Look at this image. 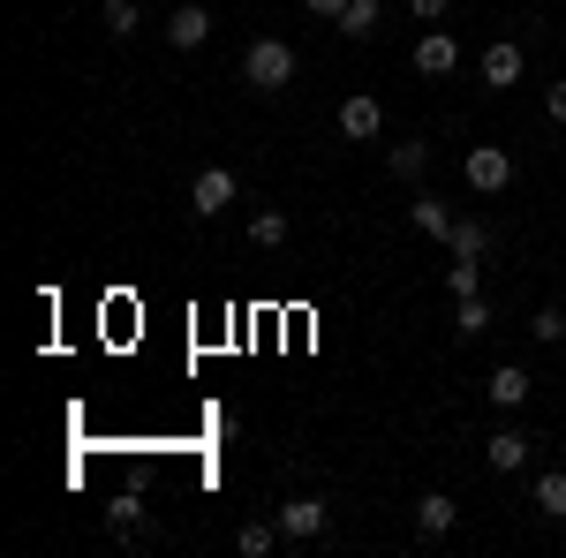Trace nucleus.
<instances>
[{
    "label": "nucleus",
    "instance_id": "5701e85b",
    "mask_svg": "<svg viewBox=\"0 0 566 558\" xmlns=\"http://www.w3.org/2000/svg\"><path fill=\"white\" fill-rule=\"evenodd\" d=\"M528 333H536L544 347H552V340H566V309H536V317H528Z\"/></svg>",
    "mask_w": 566,
    "mask_h": 558
},
{
    "label": "nucleus",
    "instance_id": "7ed1b4c3",
    "mask_svg": "<svg viewBox=\"0 0 566 558\" xmlns=\"http://www.w3.org/2000/svg\"><path fill=\"white\" fill-rule=\"evenodd\" d=\"M506 181H514V159H506L499 144H469V189H476V197H499Z\"/></svg>",
    "mask_w": 566,
    "mask_h": 558
},
{
    "label": "nucleus",
    "instance_id": "9d476101",
    "mask_svg": "<svg viewBox=\"0 0 566 558\" xmlns=\"http://www.w3.org/2000/svg\"><path fill=\"white\" fill-rule=\"evenodd\" d=\"M491 400H499L506 415L528 408V370H522V362H499V370H491Z\"/></svg>",
    "mask_w": 566,
    "mask_h": 558
},
{
    "label": "nucleus",
    "instance_id": "393cba45",
    "mask_svg": "<svg viewBox=\"0 0 566 558\" xmlns=\"http://www.w3.org/2000/svg\"><path fill=\"white\" fill-rule=\"evenodd\" d=\"M310 15H325V23H340V15H348V0H303Z\"/></svg>",
    "mask_w": 566,
    "mask_h": 558
},
{
    "label": "nucleus",
    "instance_id": "f03ea898",
    "mask_svg": "<svg viewBox=\"0 0 566 558\" xmlns=\"http://www.w3.org/2000/svg\"><path fill=\"white\" fill-rule=\"evenodd\" d=\"M272 520H280V544H317L325 520H333V506H325V498H287Z\"/></svg>",
    "mask_w": 566,
    "mask_h": 558
},
{
    "label": "nucleus",
    "instance_id": "4be33fe9",
    "mask_svg": "<svg viewBox=\"0 0 566 558\" xmlns=\"http://www.w3.org/2000/svg\"><path fill=\"white\" fill-rule=\"evenodd\" d=\"M272 544H280V520H250L242 528V558H264Z\"/></svg>",
    "mask_w": 566,
    "mask_h": 558
},
{
    "label": "nucleus",
    "instance_id": "a878e982",
    "mask_svg": "<svg viewBox=\"0 0 566 558\" xmlns=\"http://www.w3.org/2000/svg\"><path fill=\"white\" fill-rule=\"evenodd\" d=\"M408 15H423V23H438V15H446V0H408Z\"/></svg>",
    "mask_w": 566,
    "mask_h": 558
},
{
    "label": "nucleus",
    "instance_id": "6e6552de",
    "mask_svg": "<svg viewBox=\"0 0 566 558\" xmlns=\"http://www.w3.org/2000/svg\"><path fill=\"white\" fill-rule=\"evenodd\" d=\"M453 69H461V45L446 39V31L416 39V76H453Z\"/></svg>",
    "mask_w": 566,
    "mask_h": 558
},
{
    "label": "nucleus",
    "instance_id": "2eb2a0df",
    "mask_svg": "<svg viewBox=\"0 0 566 558\" xmlns=\"http://www.w3.org/2000/svg\"><path fill=\"white\" fill-rule=\"evenodd\" d=\"M106 520H114V536H144V498H136V491H122V498H114V506H106Z\"/></svg>",
    "mask_w": 566,
    "mask_h": 558
},
{
    "label": "nucleus",
    "instance_id": "f3484780",
    "mask_svg": "<svg viewBox=\"0 0 566 558\" xmlns=\"http://www.w3.org/2000/svg\"><path fill=\"white\" fill-rule=\"evenodd\" d=\"M453 325H461V340H483V333H491V302L461 295V317H453Z\"/></svg>",
    "mask_w": 566,
    "mask_h": 558
},
{
    "label": "nucleus",
    "instance_id": "39448f33",
    "mask_svg": "<svg viewBox=\"0 0 566 558\" xmlns=\"http://www.w3.org/2000/svg\"><path fill=\"white\" fill-rule=\"evenodd\" d=\"M476 76H483V91H506V84H522V45H514V39H499V45H483V61H476Z\"/></svg>",
    "mask_w": 566,
    "mask_h": 558
},
{
    "label": "nucleus",
    "instance_id": "1a4fd4ad",
    "mask_svg": "<svg viewBox=\"0 0 566 558\" xmlns=\"http://www.w3.org/2000/svg\"><path fill=\"white\" fill-rule=\"evenodd\" d=\"M453 520H461V506H453L446 491H423V498H416V536H431V544H438Z\"/></svg>",
    "mask_w": 566,
    "mask_h": 558
},
{
    "label": "nucleus",
    "instance_id": "b1692460",
    "mask_svg": "<svg viewBox=\"0 0 566 558\" xmlns=\"http://www.w3.org/2000/svg\"><path fill=\"white\" fill-rule=\"evenodd\" d=\"M544 114H552V122H559V129H566V76H559V84H552V91H544Z\"/></svg>",
    "mask_w": 566,
    "mask_h": 558
},
{
    "label": "nucleus",
    "instance_id": "6ab92c4d",
    "mask_svg": "<svg viewBox=\"0 0 566 558\" xmlns=\"http://www.w3.org/2000/svg\"><path fill=\"white\" fill-rule=\"evenodd\" d=\"M378 15H386L378 0H348V15H340V31H348V39H370V31H378Z\"/></svg>",
    "mask_w": 566,
    "mask_h": 558
},
{
    "label": "nucleus",
    "instance_id": "aec40b11",
    "mask_svg": "<svg viewBox=\"0 0 566 558\" xmlns=\"http://www.w3.org/2000/svg\"><path fill=\"white\" fill-rule=\"evenodd\" d=\"M446 287H453V295H476V287H483V264L476 257H453V264H446Z\"/></svg>",
    "mask_w": 566,
    "mask_h": 558
},
{
    "label": "nucleus",
    "instance_id": "412c9836",
    "mask_svg": "<svg viewBox=\"0 0 566 558\" xmlns=\"http://www.w3.org/2000/svg\"><path fill=\"white\" fill-rule=\"evenodd\" d=\"M250 242L280 250V242H287V212H258V219H250Z\"/></svg>",
    "mask_w": 566,
    "mask_h": 558
},
{
    "label": "nucleus",
    "instance_id": "423d86ee",
    "mask_svg": "<svg viewBox=\"0 0 566 558\" xmlns=\"http://www.w3.org/2000/svg\"><path fill=\"white\" fill-rule=\"evenodd\" d=\"M167 39H175L181 53H189V45H205V39H212V8H197V0H181L175 15H167Z\"/></svg>",
    "mask_w": 566,
    "mask_h": 558
},
{
    "label": "nucleus",
    "instance_id": "0eeeda50",
    "mask_svg": "<svg viewBox=\"0 0 566 558\" xmlns=\"http://www.w3.org/2000/svg\"><path fill=\"white\" fill-rule=\"evenodd\" d=\"M386 129V106H378V98H363V91H355V98H340V136H355V144H363V136H378Z\"/></svg>",
    "mask_w": 566,
    "mask_h": 558
},
{
    "label": "nucleus",
    "instance_id": "dca6fc26",
    "mask_svg": "<svg viewBox=\"0 0 566 558\" xmlns=\"http://www.w3.org/2000/svg\"><path fill=\"white\" fill-rule=\"evenodd\" d=\"M386 167L400 173V181H416V173L431 167V151H423V144H416V136H408V144H392V151H386Z\"/></svg>",
    "mask_w": 566,
    "mask_h": 558
},
{
    "label": "nucleus",
    "instance_id": "ddd939ff",
    "mask_svg": "<svg viewBox=\"0 0 566 558\" xmlns=\"http://www.w3.org/2000/svg\"><path fill=\"white\" fill-rule=\"evenodd\" d=\"M408 219H416V234H431V242H446V234H453V212H446L438 197H416V204H408Z\"/></svg>",
    "mask_w": 566,
    "mask_h": 558
},
{
    "label": "nucleus",
    "instance_id": "9b49d317",
    "mask_svg": "<svg viewBox=\"0 0 566 558\" xmlns=\"http://www.w3.org/2000/svg\"><path fill=\"white\" fill-rule=\"evenodd\" d=\"M483 461H491V468H499V475H514V468H522V461H528V438H522V430H499V438L483 445Z\"/></svg>",
    "mask_w": 566,
    "mask_h": 558
},
{
    "label": "nucleus",
    "instance_id": "a211bd4d",
    "mask_svg": "<svg viewBox=\"0 0 566 558\" xmlns=\"http://www.w3.org/2000/svg\"><path fill=\"white\" fill-rule=\"evenodd\" d=\"M98 23H106V39H129L144 15H136V0H106V8H98Z\"/></svg>",
    "mask_w": 566,
    "mask_h": 558
},
{
    "label": "nucleus",
    "instance_id": "f257e3e1",
    "mask_svg": "<svg viewBox=\"0 0 566 558\" xmlns=\"http://www.w3.org/2000/svg\"><path fill=\"white\" fill-rule=\"evenodd\" d=\"M242 84L250 91H287L295 84V45L287 39H258L242 53Z\"/></svg>",
    "mask_w": 566,
    "mask_h": 558
},
{
    "label": "nucleus",
    "instance_id": "f8f14e48",
    "mask_svg": "<svg viewBox=\"0 0 566 558\" xmlns=\"http://www.w3.org/2000/svg\"><path fill=\"white\" fill-rule=\"evenodd\" d=\"M544 520H566V468H552V475H536V498H528Z\"/></svg>",
    "mask_w": 566,
    "mask_h": 558
},
{
    "label": "nucleus",
    "instance_id": "20e7f679",
    "mask_svg": "<svg viewBox=\"0 0 566 558\" xmlns=\"http://www.w3.org/2000/svg\"><path fill=\"white\" fill-rule=\"evenodd\" d=\"M227 204H234V173H227V167H205L197 181H189V212H197V219H219Z\"/></svg>",
    "mask_w": 566,
    "mask_h": 558
},
{
    "label": "nucleus",
    "instance_id": "4468645a",
    "mask_svg": "<svg viewBox=\"0 0 566 558\" xmlns=\"http://www.w3.org/2000/svg\"><path fill=\"white\" fill-rule=\"evenodd\" d=\"M446 250H453V257H483V250H491V227H483V219H453Z\"/></svg>",
    "mask_w": 566,
    "mask_h": 558
}]
</instances>
